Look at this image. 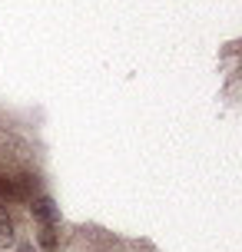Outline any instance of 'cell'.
I'll list each match as a JSON object with an SVG mask.
<instances>
[{"mask_svg":"<svg viewBox=\"0 0 242 252\" xmlns=\"http://www.w3.org/2000/svg\"><path fill=\"white\" fill-rule=\"evenodd\" d=\"M10 242H13V222H10V216H7V209L0 206V249L10 246Z\"/></svg>","mask_w":242,"mask_h":252,"instance_id":"obj_3","label":"cell"},{"mask_svg":"<svg viewBox=\"0 0 242 252\" xmlns=\"http://www.w3.org/2000/svg\"><path fill=\"white\" fill-rule=\"evenodd\" d=\"M20 252H33V246H20Z\"/></svg>","mask_w":242,"mask_h":252,"instance_id":"obj_5","label":"cell"},{"mask_svg":"<svg viewBox=\"0 0 242 252\" xmlns=\"http://www.w3.org/2000/svg\"><path fill=\"white\" fill-rule=\"evenodd\" d=\"M40 242H43L47 249H57V229H53V226H43V229H40Z\"/></svg>","mask_w":242,"mask_h":252,"instance_id":"obj_4","label":"cell"},{"mask_svg":"<svg viewBox=\"0 0 242 252\" xmlns=\"http://www.w3.org/2000/svg\"><path fill=\"white\" fill-rule=\"evenodd\" d=\"M30 186H33L30 176H3V173H0V206L30 199Z\"/></svg>","mask_w":242,"mask_h":252,"instance_id":"obj_1","label":"cell"},{"mask_svg":"<svg viewBox=\"0 0 242 252\" xmlns=\"http://www.w3.org/2000/svg\"><path fill=\"white\" fill-rule=\"evenodd\" d=\"M33 216H37L40 229H43V226H53V222H57V209H53V202L47 199V196H40V199L33 202Z\"/></svg>","mask_w":242,"mask_h":252,"instance_id":"obj_2","label":"cell"}]
</instances>
